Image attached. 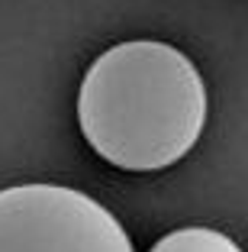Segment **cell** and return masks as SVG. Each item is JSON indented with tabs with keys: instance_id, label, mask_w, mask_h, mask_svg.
Segmentation results:
<instances>
[{
	"instance_id": "cell-1",
	"label": "cell",
	"mask_w": 248,
	"mask_h": 252,
	"mask_svg": "<svg viewBox=\"0 0 248 252\" xmlns=\"http://www.w3.org/2000/svg\"><path fill=\"white\" fill-rule=\"evenodd\" d=\"M206 123V84L168 42L129 39L90 62L78 91V126L103 162L161 171L197 146Z\"/></svg>"
},
{
	"instance_id": "cell-2",
	"label": "cell",
	"mask_w": 248,
	"mask_h": 252,
	"mask_svg": "<svg viewBox=\"0 0 248 252\" xmlns=\"http://www.w3.org/2000/svg\"><path fill=\"white\" fill-rule=\"evenodd\" d=\"M0 252H136L123 223L84 191L13 185L0 191Z\"/></svg>"
},
{
	"instance_id": "cell-3",
	"label": "cell",
	"mask_w": 248,
	"mask_h": 252,
	"mask_svg": "<svg viewBox=\"0 0 248 252\" xmlns=\"http://www.w3.org/2000/svg\"><path fill=\"white\" fill-rule=\"evenodd\" d=\"M148 252H242V246L213 226H181L161 236Z\"/></svg>"
}]
</instances>
